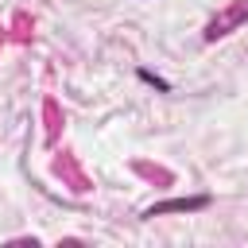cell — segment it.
I'll use <instances>...</instances> for the list:
<instances>
[{"label":"cell","instance_id":"1","mask_svg":"<svg viewBox=\"0 0 248 248\" xmlns=\"http://www.w3.org/2000/svg\"><path fill=\"white\" fill-rule=\"evenodd\" d=\"M202 205H205V198H178V202H163V205H155L151 217H159V213H182V209H202Z\"/></svg>","mask_w":248,"mask_h":248}]
</instances>
